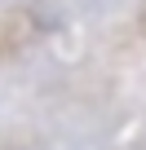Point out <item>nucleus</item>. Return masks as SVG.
<instances>
[]
</instances>
